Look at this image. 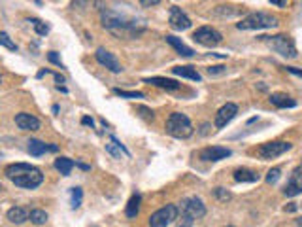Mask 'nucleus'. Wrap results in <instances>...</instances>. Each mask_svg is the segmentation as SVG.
<instances>
[{"instance_id":"11","label":"nucleus","mask_w":302,"mask_h":227,"mask_svg":"<svg viewBox=\"0 0 302 227\" xmlns=\"http://www.w3.org/2000/svg\"><path fill=\"white\" fill-rule=\"evenodd\" d=\"M236 114H238V106L234 103H226L223 104L216 114V127L217 129H223L226 127L228 123L232 121L236 117Z\"/></svg>"},{"instance_id":"44","label":"nucleus","mask_w":302,"mask_h":227,"mask_svg":"<svg viewBox=\"0 0 302 227\" xmlns=\"http://www.w3.org/2000/svg\"><path fill=\"white\" fill-rule=\"evenodd\" d=\"M297 226L302 227V216H301V218H297Z\"/></svg>"},{"instance_id":"30","label":"nucleus","mask_w":302,"mask_h":227,"mask_svg":"<svg viewBox=\"0 0 302 227\" xmlns=\"http://www.w3.org/2000/svg\"><path fill=\"white\" fill-rule=\"evenodd\" d=\"M0 46H4L6 49H9V51H17V46H15V42L9 38V34H6V32H0Z\"/></svg>"},{"instance_id":"38","label":"nucleus","mask_w":302,"mask_h":227,"mask_svg":"<svg viewBox=\"0 0 302 227\" xmlns=\"http://www.w3.org/2000/svg\"><path fill=\"white\" fill-rule=\"evenodd\" d=\"M140 4L142 6H157V4H159V0H142Z\"/></svg>"},{"instance_id":"5","label":"nucleus","mask_w":302,"mask_h":227,"mask_svg":"<svg viewBox=\"0 0 302 227\" xmlns=\"http://www.w3.org/2000/svg\"><path fill=\"white\" fill-rule=\"evenodd\" d=\"M261 40H264L270 49H274L276 53H280L285 59H295L297 57V47L293 42L291 36L287 34H274V36H261Z\"/></svg>"},{"instance_id":"27","label":"nucleus","mask_w":302,"mask_h":227,"mask_svg":"<svg viewBox=\"0 0 302 227\" xmlns=\"http://www.w3.org/2000/svg\"><path fill=\"white\" fill-rule=\"evenodd\" d=\"M81 201H83V189L81 188H72L70 189V207L79 208L81 207Z\"/></svg>"},{"instance_id":"7","label":"nucleus","mask_w":302,"mask_h":227,"mask_svg":"<svg viewBox=\"0 0 302 227\" xmlns=\"http://www.w3.org/2000/svg\"><path fill=\"white\" fill-rule=\"evenodd\" d=\"M179 216L178 205H166V207L155 210L150 216V227H168Z\"/></svg>"},{"instance_id":"3","label":"nucleus","mask_w":302,"mask_h":227,"mask_svg":"<svg viewBox=\"0 0 302 227\" xmlns=\"http://www.w3.org/2000/svg\"><path fill=\"white\" fill-rule=\"evenodd\" d=\"M193 123L185 114L172 112L166 119V132L174 138H189L193 134Z\"/></svg>"},{"instance_id":"37","label":"nucleus","mask_w":302,"mask_h":227,"mask_svg":"<svg viewBox=\"0 0 302 227\" xmlns=\"http://www.w3.org/2000/svg\"><path fill=\"white\" fill-rule=\"evenodd\" d=\"M81 123L87 125V127H91V129H93V125H94L93 117H89V115H83V117H81Z\"/></svg>"},{"instance_id":"34","label":"nucleus","mask_w":302,"mask_h":227,"mask_svg":"<svg viewBox=\"0 0 302 227\" xmlns=\"http://www.w3.org/2000/svg\"><path fill=\"white\" fill-rule=\"evenodd\" d=\"M225 70H226L225 66H210V68H208V74H210V76H217V74H223Z\"/></svg>"},{"instance_id":"15","label":"nucleus","mask_w":302,"mask_h":227,"mask_svg":"<svg viewBox=\"0 0 302 227\" xmlns=\"http://www.w3.org/2000/svg\"><path fill=\"white\" fill-rule=\"evenodd\" d=\"M15 125H17L21 131H38L40 129V119L36 115L27 112H19L15 115Z\"/></svg>"},{"instance_id":"25","label":"nucleus","mask_w":302,"mask_h":227,"mask_svg":"<svg viewBox=\"0 0 302 227\" xmlns=\"http://www.w3.org/2000/svg\"><path fill=\"white\" fill-rule=\"evenodd\" d=\"M74 161L68 159V157H59V159H55V169L63 174V176H68L70 172H72V169H74Z\"/></svg>"},{"instance_id":"21","label":"nucleus","mask_w":302,"mask_h":227,"mask_svg":"<svg viewBox=\"0 0 302 227\" xmlns=\"http://www.w3.org/2000/svg\"><path fill=\"white\" fill-rule=\"evenodd\" d=\"M164 40H166L170 46L174 47V49H176V51H178V53H179L181 57H193V55H195V51H193V49H191L189 46H185V44H183V42H181L179 38L172 36V34H168V36L164 38Z\"/></svg>"},{"instance_id":"1","label":"nucleus","mask_w":302,"mask_h":227,"mask_svg":"<svg viewBox=\"0 0 302 227\" xmlns=\"http://www.w3.org/2000/svg\"><path fill=\"white\" fill-rule=\"evenodd\" d=\"M102 25L112 34L119 38H134L138 36L140 32L146 30V25L142 19H136L132 15H127V13H121L117 9H112V8H104L102 13Z\"/></svg>"},{"instance_id":"18","label":"nucleus","mask_w":302,"mask_h":227,"mask_svg":"<svg viewBox=\"0 0 302 227\" xmlns=\"http://www.w3.org/2000/svg\"><path fill=\"white\" fill-rule=\"evenodd\" d=\"M106 151H108L112 157H115V159H119L121 155L131 157V151L127 150V148L121 144V140H117L115 136H110V144H106Z\"/></svg>"},{"instance_id":"4","label":"nucleus","mask_w":302,"mask_h":227,"mask_svg":"<svg viewBox=\"0 0 302 227\" xmlns=\"http://www.w3.org/2000/svg\"><path fill=\"white\" fill-rule=\"evenodd\" d=\"M236 27L240 30H261V28H272L278 27V17L266 11H255L244 17Z\"/></svg>"},{"instance_id":"45","label":"nucleus","mask_w":302,"mask_h":227,"mask_svg":"<svg viewBox=\"0 0 302 227\" xmlns=\"http://www.w3.org/2000/svg\"><path fill=\"white\" fill-rule=\"evenodd\" d=\"M223 227H234V226H223Z\"/></svg>"},{"instance_id":"40","label":"nucleus","mask_w":302,"mask_h":227,"mask_svg":"<svg viewBox=\"0 0 302 227\" xmlns=\"http://www.w3.org/2000/svg\"><path fill=\"white\" fill-rule=\"evenodd\" d=\"M76 165H77L79 169H83V170H89V169H91L89 165H85V163H79V161H76Z\"/></svg>"},{"instance_id":"13","label":"nucleus","mask_w":302,"mask_h":227,"mask_svg":"<svg viewBox=\"0 0 302 227\" xmlns=\"http://www.w3.org/2000/svg\"><path fill=\"white\" fill-rule=\"evenodd\" d=\"M168 23L174 30H187V28L191 27V19H189L178 6H172V8H170Z\"/></svg>"},{"instance_id":"14","label":"nucleus","mask_w":302,"mask_h":227,"mask_svg":"<svg viewBox=\"0 0 302 227\" xmlns=\"http://www.w3.org/2000/svg\"><path fill=\"white\" fill-rule=\"evenodd\" d=\"M302 193V167L293 170L291 178L287 182V186L283 189V195L285 197H295V195H301Z\"/></svg>"},{"instance_id":"23","label":"nucleus","mask_w":302,"mask_h":227,"mask_svg":"<svg viewBox=\"0 0 302 227\" xmlns=\"http://www.w3.org/2000/svg\"><path fill=\"white\" fill-rule=\"evenodd\" d=\"M232 176H234L236 182H242V184H245V182H247V184L259 182V174L249 169H236Z\"/></svg>"},{"instance_id":"47","label":"nucleus","mask_w":302,"mask_h":227,"mask_svg":"<svg viewBox=\"0 0 302 227\" xmlns=\"http://www.w3.org/2000/svg\"><path fill=\"white\" fill-rule=\"evenodd\" d=\"M0 84H2V78H0Z\"/></svg>"},{"instance_id":"26","label":"nucleus","mask_w":302,"mask_h":227,"mask_svg":"<svg viewBox=\"0 0 302 227\" xmlns=\"http://www.w3.org/2000/svg\"><path fill=\"white\" fill-rule=\"evenodd\" d=\"M28 220H30L34 226H44L47 222V212L42 210V208H34V210L28 212Z\"/></svg>"},{"instance_id":"10","label":"nucleus","mask_w":302,"mask_h":227,"mask_svg":"<svg viewBox=\"0 0 302 227\" xmlns=\"http://www.w3.org/2000/svg\"><path fill=\"white\" fill-rule=\"evenodd\" d=\"M230 155H232V151L228 150V148H223V146H208V148L198 151V157L202 161H210V163L226 159Z\"/></svg>"},{"instance_id":"41","label":"nucleus","mask_w":302,"mask_h":227,"mask_svg":"<svg viewBox=\"0 0 302 227\" xmlns=\"http://www.w3.org/2000/svg\"><path fill=\"white\" fill-rule=\"evenodd\" d=\"M55 80H57V84L61 85V84H65V78H63V76L61 74H55Z\"/></svg>"},{"instance_id":"17","label":"nucleus","mask_w":302,"mask_h":227,"mask_svg":"<svg viewBox=\"0 0 302 227\" xmlns=\"http://www.w3.org/2000/svg\"><path fill=\"white\" fill-rule=\"evenodd\" d=\"M144 84L155 85L160 89H168V91H176L179 89V84L176 80H170V78H160V76H153V78H144Z\"/></svg>"},{"instance_id":"29","label":"nucleus","mask_w":302,"mask_h":227,"mask_svg":"<svg viewBox=\"0 0 302 227\" xmlns=\"http://www.w3.org/2000/svg\"><path fill=\"white\" fill-rule=\"evenodd\" d=\"M113 95H117V97H121V99H144V93L140 91H123V89H113Z\"/></svg>"},{"instance_id":"22","label":"nucleus","mask_w":302,"mask_h":227,"mask_svg":"<svg viewBox=\"0 0 302 227\" xmlns=\"http://www.w3.org/2000/svg\"><path fill=\"white\" fill-rule=\"evenodd\" d=\"M8 220L11 222V224H17V226H21V224H25L28 220V210L23 207H13L8 210Z\"/></svg>"},{"instance_id":"2","label":"nucleus","mask_w":302,"mask_h":227,"mask_svg":"<svg viewBox=\"0 0 302 227\" xmlns=\"http://www.w3.org/2000/svg\"><path fill=\"white\" fill-rule=\"evenodd\" d=\"M4 174L11 184L23 189H36L44 182L42 170L28 163H11L4 169Z\"/></svg>"},{"instance_id":"28","label":"nucleus","mask_w":302,"mask_h":227,"mask_svg":"<svg viewBox=\"0 0 302 227\" xmlns=\"http://www.w3.org/2000/svg\"><path fill=\"white\" fill-rule=\"evenodd\" d=\"M30 23H32V27H34V30H36L38 36H46L47 32H49V25H46L42 19H30Z\"/></svg>"},{"instance_id":"39","label":"nucleus","mask_w":302,"mask_h":227,"mask_svg":"<svg viewBox=\"0 0 302 227\" xmlns=\"http://www.w3.org/2000/svg\"><path fill=\"white\" fill-rule=\"evenodd\" d=\"M270 4L278 6V8H285L287 6V2H283V0H270Z\"/></svg>"},{"instance_id":"6","label":"nucleus","mask_w":302,"mask_h":227,"mask_svg":"<svg viewBox=\"0 0 302 227\" xmlns=\"http://www.w3.org/2000/svg\"><path fill=\"white\" fill-rule=\"evenodd\" d=\"M178 210H179V216L189 218V220H193V222H197V220L206 216V207H204L202 199H198V197L181 199Z\"/></svg>"},{"instance_id":"33","label":"nucleus","mask_w":302,"mask_h":227,"mask_svg":"<svg viewBox=\"0 0 302 227\" xmlns=\"http://www.w3.org/2000/svg\"><path fill=\"white\" fill-rule=\"evenodd\" d=\"M47 61H49V63H53V65H57L59 68H65L63 61H61V57L57 55V51H47Z\"/></svg>"},{"instance_id":"19","label":"nucleus","mask_w":302,"mask_h":227,"mask_svg":"<svg viewBox=\"0 0 302 227\" xmlns=\"http://www.w3.org/2000/svg\"><path fill=\"white\" fill-rule=\"evenodd\" d=\"M268 99L276 108H295L297 106V101L285 93H270Z\"/></svg>"},{"instance_id":"42","label":"nucleus","mask_w":302,"mask_h":227,"mask_svg":"<svg viewBox=\"0 0 302 227\" xmlns=\"http://www.w3.org/2000/svg\"><path fill=\"white\" fill-rule=\"evenodd\" d=\"M46 74H49V70H47V68H42V70L38 72V78H44Z\"/></svg>"},{"instance_id":"35","label":"nucleus","mask_w":302,"mask_h":227,"mask_svg":"<svg viewBox=\"0 0 302 227\" xmlns=\"http://www.w3.org/2000/svg\"><path fill=\"white\" fill-rule=\"evenodd\" d=\"M285 70H287L289 74L299 76V78H302V70H301V68H297V66H285Z\"/></svg>"},{"instance_id":"43","label":"nucleus","mask_w":302,"mask_h":227,"mask_svg":"<svg viewBox=\"0 0 302 227\" xmlns=\"http://www.w3.org/2000/svg\"><path fill=\"white\" fill-rule=\"evenodd\" d=\"M285 210H289V212H295V210H297V207H295V203H291L289 207H285Z\"/></svg>"},{"instance_id":"24","label":"nucleus","mask_w":302,"mask_h":227,"mask_svg":"<svg viewBox=\"0 0 302 227\" xmlns=\"http://www.w3.org/2000/svg\"><path fill=\"white\" fill-rule=\"evenodd\" d=\"M140 201H142L140 195H138V193H134V195L129 199V203H127L125 216H127V218H136V216H138V212H140Z\"/></svg>"},{"instance_id":"46","label":"nucleus","mask_w":302,"mask_h":227,"mask_svg":"<svg viewBox=\"0 0 302 227\" xmlns=\"http://www.w3.org/2000/svg\"><path fill=\"white\" fill-rule=\"evenodd\" d=\"M0 159H2V151H0Z\"/></svg>"},{"instance_id":"32","label":"nucleus","mask_w":302,"mask_h":227,"mask_svg":"<svg viewBox=\"0 0 302 227\" xmlns=\"http://www.w3.org/2000/svg\"><path fill=\"white\" fill-rule=\"evenodd\" d=\"M214 195H216L219 201H228V199H232V193L226 191L225 188H216L214 189Z\"/></svg>"},{"instance_id":"36","label":"nucleus","mask_w":302,"mask_h":227,"mask_svg":"<svg viewBox=\"0 0 302 227\" xmlns=\"http://www.w3.org/2000/svg\"><path fill=\"white\" fill-rule=\"evenodd\" d=\"M193 224H195L193 220H189V218H181V220H179V224H178V227H193Z\"/></svg>"},{"instance_id":"16","label":"nucleus","mask_w":302,"mask_h":227,"mask_svg":"<svg viewBox=\"0 0 302 227\" xmlns=\"http://www.w3.org/2000/svg\"><path fill=\"white\" fill-rule=\"evenodd\" d=\"M59 150V146L55 144H46V142L38 140V138H30L28 140V153L32 155V157H40V155H44L46 151H55Z\"/></svg>"},{"instance_id":"9","label":"nucleus","mask_w":302,"mask_h":227,"mask_svg":"<svg viewBox=\"0 0 302 227\" xmlns=\"http://www.w3.org/2000/svg\"><path fill=\"white\" fill-rule=\"evenodd\" d=\"M293 148L291 142H285V140H276V142H266L263 144L259 150H257V155L261 157V159H276V157H280L283 155L285 151H289Z\"/></svg>"},{"instance_id":"31","label":"nucleus","mask_w":302,"mask_h":227,"mask_svg":"<svg viewBox=\"0 0 302 227\" xmlns=\"http://www.w3.org/2000/svg\"><path fill=\"white\" fill-rule=\"evenodd\" d=\"M280 176H282V169H278V167H274V169L268 170V174H266V182L268 184H276L278 180H280Z\"/></svg>"},{"instance_id":"12","label":"nucleus","mask_w":302,"mask_h":227,"mask_svg":"<svg viewBox=\"0 0 302 227\" xmlns=\"http://www.w3.org/2000/svg\"><path fill=\"white\" fill-rule=\"evenodd\" d=\"M94 57H96V61H98L100 65L106 66V68H108L110 72H113V74H119L123 70L121 65H119V61L115 59V55L110 53L108 49H104V47H98L96 53H94Z\"/></svg>"},{"instance_id":"8","label":"nucleus","mask_w":302,"mask_h":227,"mask_svg":"<svg viewBox=\"0 0 302 227\" xmlns=\"http://www.w3.org/2000/svg\"><path fill=\"white\" fill-rule=\"evenodd\" d=\"M193 40H195L197 44H200V46L216 47L223 42V34H221L219 30H216L214 27L204 25V27H198L197 30L193 32Z\"/></svg>"},{"instance_id":"20","label":"nucleus","mask_w":302,"mask_h":227,"mask_svg":"<svg viewBox=\"0 0 302 227\" xmlns=\"http://www.w3.org/2000/svg\"><path fill=\"white\" fill-rule=\"evenodd\" d=\"M172 74L179 76V78H187V80H193V82H200L202 76L198 74V70L195 66H174L172 68Z\"/></svg>"}]
</instances>
